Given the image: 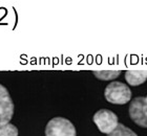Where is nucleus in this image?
I'll use <instances>...</instances> for the list:
<instances>
[{"instance_id":"1","label":"nucleus","mask_w":147,"mask_h":136,"mask_svg":"<svg viewBox=\"0 0 147 136\" xmlns=\"http://www.w3.org/2000/svg\"><path fill=\"white\" fill-rule=\"evenodd\" d=\"M105 100L115 105H124L131 98V91L127 85L122 82H111L104 90Z\"/></svg>"},{"instance_id":"2","label":"nucleus","mask_w":147,"mask_h":136,"mask_svg":"<svg viewBox=\"0 0 147 136\" xmlns=\"http://www.w3.org/2000/svg\"><path fill=\"white\" fill-rule=\"evenodd\" d=\"M45 136H77L76 128L64 117H54L46 124Z\"/></svg>"},{"instance_id":"3","label":"nucleus","mask_w":147,"mask_h":136,"mask_svg":"<svg viewBox=\"0 0 147 136\" xmlns=\"http://www.w3.org/2000/svg\"><path fill=\"white\" fill-rule=\"evenodd\" d=\"M92 121L98 127L99 131L104 134H110L119 125L118 116L113 111L107 109H101L95 113Z\"/></svg>"},{"instance_id":"4","label":"nucleus","mask_w":147,"mask_h":136,"mask_svg":"<svg viewBox=\"0 0 147 136\" xmlns=\"http://www.w3.org/2000/svg\"><path fill=\"white\" fill-rule=\"evenodd\" d=\"M129 116L140 127L147 128V104L145 97H136L129 105Z\"/></svg>"},{"instance_id":"5","label":"nucleus","mask_w":147,"mask_h":136,"mask_svg":"<svg viewBox=\"0 0 147 136\" xmlns=\"http://www.w3.org/2000/svg\"><path fill=\"white\" fill-rule=\"evenodd\" d=\"M14 115V103L9 91L0 84V124L11 121Z\"/></svg>"},{"instance_id":"6","label":"nucleus","mask_w":147,"mask_h":136,"mask_svg":"<svg viewBox=\"0 0 147 136\" xmlns=\"http://www.w3.org/2000/svg\"><path fill=\"white\" fill-rule=\"evenodd\" d=\"M125 80L131 86L143 84L147 80V70H130L125 72Z\"/></svg>"},{"instance_id":"7","label":"nucleus","mask_w":147,"mask_h":136,"mask_svg":"<svg viewBox=\"0 0 147 136\" xmlns=\"http://www.w3.org/2000/svg\"><path fill=\"white\" fill-rule=\"evenodd\" d=\"M0 136H18V129L13 124H0Z\"/></svg>"},{"instance_id":"8","label":"nucleus","mask_w":147,"mask_h":136,"mask_svg":"<svg viewBox=\"0 0 147 136\" xmlns=\"http://www.w3.org/2000/svg\"><path fill=\"white\" fill-rule=\"evenodd\" d=\"M108 136H138V135L132 130H130L129 128L125 127L124 125L119 124L111 133L108 134Z\"/></svg>"},{"instance_id":"9","label":"nucleus","mask_w":147,"mask_h":136,"mask_svg":"<svg viewBox=\"0 0 147 136\" xmlns=\"http://www.w3.org/2000/svg\"><path fill=\"white\" fill-rule=\"evenodd\" d=\"M94 76L101 81L115 80L121 74V71H94Z\"/></svg>"},{"instance_id":"10","label":"nucleus","mask_w":147,"mask_h":136,"mask_svg":"<svg viewBox=\"0 0 147 136\" xmlns=\"http://www.w3.org/2000/svg\"><path fill=\"white\" fill-rule=\"evenodd\" d=\"M145 100H146V104H147V96H146V98H145Z\"/></svg>"}]
</instances>
